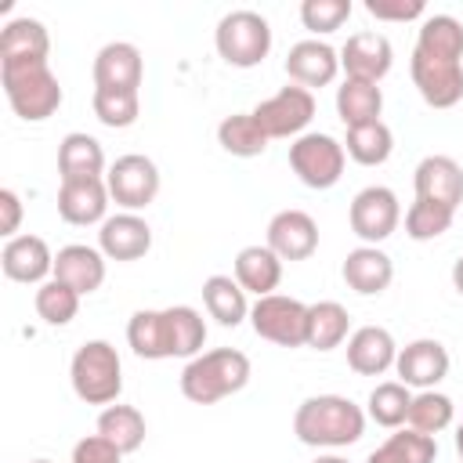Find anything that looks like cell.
<instances>
[{"instance_id":"cell-1","label":"cell","mask_w":463,"mask_h":463,"mask_svg":"<svg viewBox=\"0 0 463 463\" xmlns=\"http://www.w3.org/2000/svg\"><path fill=\"white\" fill-rule=\"evenodd\" d=\"M293 434L311 449H344L365 434V412L344 394H311L293 412Z\"/></svg>"},{"instance_id":"cell-2","label":"cell","mask_w":463,"mask_h":463,"mask_svg":"<svg viewBox=\"0 0 463 463\" xmlns=\"http://www.w3.org/2000/svg\"><path fill=\"white\" fill-rule=\"evenodd\" d=\"M250 383V358L235 347H217L188 358L181 369V394L195 405H213Z\"/></svg>"},{"instance_id":"cell-3","label":"cell","mask_w":463,"mask_h":463,"mask_svg":"<svg viewBox=\"0 0 463 463\" xmlns=\"http://www.w3.org/2000/svg\"><path fill=\"white\" fill-rule=\"evenodd\" d=\"M0 83L7 94V105L25 123H43L61 105V83L51 72L47 61H25V65H0Z\"/></svg>"},{"instance_id":"cell-4","label":"cell","mask_w":463,"mask_h":463,"mask_svg":"<svg viewBox=\"0 0 463 463\" xmlns=\"http://www.w3.org/2000/svg\"><path fill=\"white\" fill-rule=\"evenodd\" d=\"M69 380L80 402L112 405L123 391V362L109 340H87L76 347L69 362Z\"/></svg>"},{"instance_id":"cell-5","label":"cell","mask_w":463,"mask_h":463,"mask_svg":"<svg viewBox=\"0 0 463 463\" xmlns=\"http://www.w3.org/2000/svg\"><path fill=\"white\" fill-rule=\"evenodd\" d=\"M213 43H217V54L235 65V69H253L268 58L271 51V25L264 14L257 11H228L221 22H217V33H213Z\"/></svg>"},{"instance_id":"cell-6","label":"cell","mask_w":463,"mask_h":463,"mask_svg":"<svg viewBox=\"0 0 463 463\" xmlns=\"http://www.w3.org/2000/svg\"><path fill=\"white\" fill-rule=\"evenodd\" d=\"M250 326L260 340H271L279 347H304L307 340V304L286 293L257 297L250 307Z\"/></svg>"},{"instance_id":"cell-7","label":"cell","mask_w":463,"mask_h":463,"mask_svg":"<svg viewBox=\"0 0 463 463\" xmlns=\"http://www.w3.org/2000/svg\"><path fill=\"white\" fill-rule=\"evenodd\" d=\"M344 163H347V152L329 134H300L289 145V166L307 188H318V192L333 188L344 177Z\"/></svg>"},{"instance_id":"cell-8","label":"cell","mask_w":463,"mask_h":463,"mask_svg":"<svg viewBox=\"0 0 463 463\" xmlns=\"http://www.w3.org/2000/svg\"><path fill=\"white\" fill-rule=\"evenodd\" d=\"M105 184H109V195L116 199V206H123L127 213H137L159 195V166L148 156L130 152L109 166Z\"/></svg>"},{"instance_id":"cell-9","label":"cell","mask_w":463,"mask_h":463,"mask_svg":"<svg viewBox=\"0 0 463 463\" xmlns=\"http://www.w3.org/2000/svg\"><path fill=\"white\" fill-rule=\"evenodd\" d=\"M253 119L260 123V130L268 137H300L304 127L315 119V94L297 87V83H289L279 94L264 98L253 109Z\"/></svg>"},{"instance_id":"cell-10","label":"cell","mask_w":463,"mask_h":463,"mask_svg":"<svg viewBox=\"0 0 463 463\" xmlns=\"http://www.w3.org/2000/svg\"><path fill=\"white\" fill-rule=\"evenodd\" d=\"M351 232L365 242V246H376L383 239L394 235L398 221H402V206H398V195L383 184H369L362 188L354 199H351Z\"/></svg>"},{"instance_id":"cell-11","label":"cell","mask_w":463,"mask_h":463,"mask_svg":"<svg viewBox=\"0 0 463 463\" xmlns=\"http://www.w3.org/2000/svg\"><path fill=\"white\" fill-rule=\"evenodd\" d=\"M409 72H412L420 98L430 109H452L463 101V65L459 61H445V58H430L423 51H412Z\"/></svg>"},{"instance_id":"cell-12","label":"cell","mask_w":463,"mask_h":463,"mask_svg":"<svg viewBox=\"0 0 463 463\" xmlns=\"http://www.w3.org/2000/svg\"><path fill=\"white\" fill-rule=\"evenodd\" d=\"M394 373L405 387H420V391H434L445 376H449V351L441 340L420 336L412 344H405L394 358Z\"/></svg>"},{"instance_id":"cell-13","label":"cell","mask_w":463,"mask_h":463,"mask_svg":"<svg viewBox=\"0 0 463 463\" xmlns=\"http://www.w3.org/2000/svg\"><path fill=\"white\" fill-rule=\"evenodd\" d=\"M391 65H394V47L383 33H354L340 47V69L347 72V80L380 83L391 72Z\"/></svg>"},{"instance_id":"cell-14","label":"cell","mask_w":463,"mask_h":463,"mask_svg":"<svg viewBox=\"0 0 463 463\" xmlns=\"http://www.w3.org/2000/svg\"><path fill=\"white\" fill-rule=\"evenodd\" d=\"M268 250L279 260H307L318 250V224L304 210H279L268 221Z\"/></svg>"},{"instance_id":"cell-15","label":"cell","mask_w":463,"mask_h":463,"mask_svg":"<svg viewBox=\"0 0 463 463\" xmlns=\"http://www.w3.org/2000/svg\"><path fill=\"white\" fill-rule=\"evenodd\" d=\"M412 184H416V199L438 203L452 213L463 203V166L452 156H423L412 174Z\"/></svg>"},{"instance_id":"cell-16","label":"cell","mask_w":463,"mask_h":463,"mask_svg":"<svg viewBox=\"0 0 463 463\" xmlns=\"http://www.w3.org/2000/svg\"><path fill=\"white\" fill-rule=\"evenodd\" d=\"M336 72H340V54L326 40H300L286 54V76L304 90L329 87Z\"/></svg>"},{"instance_id":"cell-17","label":"cell","mask_w":463,"mask_h":463,"mask_svg":"<svg viewBox=\"0 0 463 463\" xmlns=\"http://www.w3.org/2000/svg\"><path fill=\"white\" fill-rule=\"evenodd\" d=\"M0 268L11 282H25V286L40 282L43 286V279L54 275V253L40 235H14L0 250Z\"/></svg>"},{"instance_id":"cell-18","label":"cell","mask_w":463,"mask_h":463,"mask_svg":"<svg viewBox=\"0 0 463 463\" xmlns=\"http://www.w3.org/2000/svg\"><path fill=\"white\" fill-rule=\"evenodd\" d=\"M127 344L134 347L137 358L159 362V358H177V344H174V318L170 307L163 311H134L127 322Z\"/></svg>"},{"instance_id":"cell-19","label":"cell","mask_w":463,"mask_h":463,"mask_svg":"<svg viewBox=\"0 0 463 463\" xmlns=\"http://www.w3.org/2000/svg\"><path fill=\"white\" fill-rule=\"evenodd\" d=\"M98 250L105 253V260H137L152 250V228L145 217L123 210L116 217H105L98 232Z\"/></svg>"},{"instance_id":"cell-20","label":"cell","mask_w":463,"mask_h":463,"mask_svg":"<svg viewBox=\"0 0 463 463\" xmlns=\"http://www.w3.org/2000/svg\"><path fill=\"white\" fill-rule=\"evenodd\" d=\"M145 76L141 51L127 40H112L94 54V87L105 90H137Z\"/></svg>"},{"instance_id":"cell-21","label":"cell","mask_w":463,"mask_h":463,"mask_svg":"<svg viewBox=\"0 0 463 463\" xmlns=\"http://www.w3.org/2000/svg\"><path fill=\"white\" fill-rule=\"evenodd\" d=\"M109 184L105 177H83V181H61L58 188V213L69 224H105L109 210Z\"/></svg>"},{"instance_id":"cell-22","label":"cell","mask_w":463,"mask_h":463,"mask_svg":"<svg viewBox=\"0 0 463 463\" xmlns=\"http://www.w3.org/2000/svg\"><path fill=\"white\" fill-rule=\"evenodd\" d=\"M51 279H58L69 289H76L80 297H87L105 282V253L94 246H83V242L61 246L54 253V275Z\"/></svg>"},{"instance_id":"cell-23","label":"cell","mask_w":463,"mask_h":463,"mask_svg":"<svg viewBox=\"0 0 463 463\" xmlns=\"http://www.w3.org/2000/svg\"><path fill=\"white\" fill-rule=\"evenodd\" d=\"M398 358V344L383 326H362L347 336V365L358 376H383Z\"/></svg>"},{"instance_id":"cell-24","label":"cell","mask_w":463,"mask_h":463,"mask_svg":"<svg viewBox=\"0 0 463 463\" xmlns=\"http://www.w3.org/2000/svg\"><path fill=\"white\" fill-rule=\"evenodd\" d=\"M340 275H344V282H347L354 293H362V297H380V293L391 286V279H394V264H391V257H387L383 250H376V246H358V250H351V253L344 257Z\"/></svg>"},{"instance_id":"cell-25","label":"cell","mask_w":463,"mask_h":463,"mask_svg":"<svg viewBox=\"0 0 463 463\" xmlns=\"http://www.w3.org/2000/svg\"><path fill=\"white\" fill-rule=\"evenodd\" d=\"M51 36L43 22L36 18H11L0 33V65H25V61H47Z\"/></svg>"},{"instance_id":"cell-26","label":"cell","mask_w":463,"mask_h":463,"mask_svg":"<svg viewBox=\"0 0 463 463\" xmlns=\"http://www.w3.org/2000/svg\"><path fill=\"white\" fill-rule=\"evenodd\" d=\"M58 170L61 181H83V177H101L105 174V148L90 134H65L58 145Z\"/></svg>"},{"instance_id":"cell-27","label":"cell","mask_w":463,"mask_h":463,"mask_svg":"<svg viewBox=\"0 0 463 463\" xmlns=\"http://www.w3.org/2000/svg\"><path fill=\"white\" fill-rule=\"evenodd\" d=\"M235 282L246 289V293H257V297H268L279 289L282 282V260L264 246H246L239 250L235 257Z\"/></svg>"},{"instance_id":"cell-28","label":"cell","mask_w":463,"mask_h":463,"mask_svg":"<svg viewBox=\"0 0 463 463\" xmlns=\"http://www.w3.org/2000/svg\"><path fill=\"white\" fill-rule=\"evenodd\" d=\"M383 112V90L376 83L365 80H344L336 87V116L344 119V127H365L376 123Z\"/></svg>"},{"instance_id":"cell-29","label":"cell","mask_w":463,"mask_h":463,"mask_svg":"<svg viewBox=\"0 0 463 463\" xmlns=\"http://www.w3.org/2000/svg\"><path fill=\"white\" fill-rule=\"evenodd\" d=\"M347 329H351V315H347L344 304H336V300L307 304V340H304V347L333 351L347 340Z\"/></svg>"},{"instance_id":"cell-30","label":"cell","mask_w":463,"mask_h":463,"mask_svg":"<svg viewBox=\"0 0 463 463\" xmlns=\"http://www.w3.org/2000/svg\"><path fill=\"white\" fill-rule=\"evenodd\" d=\"M203 304L210 311V318H217L221 326H239L250 318V304H246V289L232 279V275H210L203 282Z\"/></svg>"},{"instance_id":"cell-31","label":"cell","mask_w":463,"mask_h":463,"mask_svg":"<svg viewBox=\"0 0 463 463\" xmlns=\"http://www.w3.org/2000/svg\"><path fill=\"white\" fill-rule=\"evenodd\" d=\"M268 141H271V137L260 130V123L253 119V112H235V116H224V119L217 123V145H221L228 156H239V159L264 156Z\"/></svg>"},{"instance_id":"cell-32","label":"cell","mask_w":463,"mask_h":463,"mask_svg":"<svg viewBox=\"0 0 463 463\" xmlns=\"http://www.w3.org/2000/svg\"><path fill=\"white\" fill-rule=\"evenodd\" d=\"M98 434L105 441H112L123 456L127 452H137L145 445V416L134 409V405H105L101 416H98Z\"/></svg>"},{"instance_id":"cell-33","label":"cell","mask_w":463,"mask_h":463,"mask_svg":"<svg viewBox=\"0 0 463 463\" xmlns=\"http://www.w3.org/2000/svg\"><path fill=\"white\" fill-rule=\"evenodd\" d=\"M416 51H423V54H430V58L459 61V58H463V25H459L452 14H427V18L420 22Z\"/></svg>"},{"instance_id":"cell-34","label":"cell","mask_w":463,"mask_h":463,"mask_svg":"<svg viewBox=\"0 0 463 463\" xmlns=\"http://www.w3.org/2000/svg\"><path fill=\"white\" fill-rule=\"evenodd\" d=\"M434 456H438V441L430 434L405 427V430L391 434L380 449H373L365 463H434Z\"/></svg>"},{"instance_id":"cell-35","label":"cell","mask_w":463,"mask_h":463,"mask_svg":"<svg viewBox=\"0 0 463 463\" xmlns=\"http://www.w3.org/2000/svg\"><path fill=\"white\" fill-rule=\"evenodd\" d=\"M344 152L354 163H362V166H380L394 152V134H391V127L383 119L365 123V127H351L347 130V141H344Z\"/></svg>"},{"instance_id":"cell-36","label":"cell","mask_w":463,"mask_h":463,"mask_svg":"<svg viewBox=\"0 0 463 463\" xmlns=\"http://www.w3.org/2000/svg\"><path fill=\"white\" fill-rule=\"evenodd\" d=\"M409 405H412V391L402 383V380H387V383H376L369 391V402H365V412L373 423L394 430L409 420Z\"/></svg>"},{"instance_id":"cell-37","label":"cell","mask_w":463,"mask_h":463,"mask_svg":"<svg viewBox=\"0 0 463 463\" xmlns=\"http://www.w3.org/2000/svg\"><path fill=\"white\" fill-rule=\"evenodd\" d=\"M90 109H94L98 123H105L109 130H127V127L137 123L141 101H137V90H105V87H94Z\"/></svg>"},{"instance_id":"cell-38","label":"cell","mask_w":463,"mask_h":463,"mask_svg":"<svg viewBox=\"0 0 463 463\" xmlns=\"http://www.w3.org/2000/svg\"><path fill=\"white\" fill-rule=\"evenodd\" d=\"M452 398L441 394V391H420L412 394V405H409V427L420 430V434H430L438 438V430H445L452 423Z\"/></svg>"},{"instance_id":"cell-39","label":"cell","mask_w":463,"mask_h":463,"mask_svg":"<svg viewBox=\"0 0 463 463\" xmlns=\"http://www.w3.org/2000/svg\"><path fill=\"white\" fill-rule=\"evenodd\" d=\"M80 311V293L69 289L65 282L58 279H47L40 289H36V315L47 322V326H69Z\"/></svg>"},{"instance_id":"cell-40","label":"cell","mask_w":463,"mask_h":463,"mask_svg":"<svg viewBox=\"0 0 463 463\" xmlns=\"http://www.w3.org/2000/svg\"><path fill=\"white\" fill-rule=\"evenodd\" d=\"M452 210L438 206V203H427V199H416L405 213V235L416 239V242H430L438 235H445L452 228Z\"/></svg>"},{"instance_id":"cell-41","label":"cell","mask_w":463,"mask_h":463,"mask_svg":"<svg viewBox=\"0 0 463 463\" xmlns=\"http://www.w3.org/2000/svg\"><path fill=\"white\" fill-rule=\"evenodd\" d=\"M351 18V0H304L300 4V22L315 36L336 33Z\"/></svg>"},{"instance_id":"cell-42","label":"cell","mask_w":463,"mask_h":463,"mask_svg":"<svg viewBox=\"0 0 463 463\" xmlns=\"http://www.w3.org/2000/svg\"><path fill=\"white\" fill-rule=\"evenodd\" d=\"M69 463H123V452L105 441L101 434H87L72 445V459Z\"/></svg>"},{"instance_id":"cell-43","label":"cell","mask_w":463,"mask_h":463,"mask_svg":"<svg viewBox=\"0 0 463 463\" xmlns=\"http://www.w3.org/2000/svg\"><path fill=\"white\" fill-rule=\"evenodd\" d=\"M365 11L376 22H412L423 18V0H365Z\"/></svg>"},{"instance_id":"cell-44","label":"cell","mask_w":463,"mask_h":463,"mask_svg":"<svg viewBox=\"0 0 463 463\" xmlns=\"http://www.w3.org/2000/svg\"><path fill=\"white\" fill-rule=\"evenodd\" d=\"M18 224H22V199L14 188H0V235L14 239Z\"/></svg>"},{"instance_id":"cell-45","label":"cell","mask_w":463,"mask_h":463,"mask_svg":"<svg viewBox=\"0 0 463 463\" xmlns=\"http://www.w3.org/2000/svg\"><path fill=\"white\" fill-rule=\"evenodd\" d=\"M452 286H456V293L463 297V257L452 264Z\"/></svg>"},{"instance_id":"cell-46","label":"cell","mask_w":463,"mask_h":463,"mask_svg":"<svg viewBox=\"0 0 463 463\" xmlns=\"http://www.w3.org/2000/svg\"><path fill=\"white\" fill-rule=\"evenodd\" d=\"M315 463H347V459H344V456H318Z\"/></svg>"},{"instance_id":"cell-47","label":"cell","mask_w":463,"mask_h":463,"mask_svg":"<svg viewBox=\"0 0 463 463\" xmlns=\"http://www.w3.org/2000/svg\"><path fill=\"white\" fill-rule=\"evenodd\" d=\"M456 452H459V459H463V423H459V430H456Z\"/></svg>"},{"instance_id":"cell-48","label":"cell","mask_w":463,"mask_h":463,"mask_svg":"<svg viewBox=\"0 0 463 463\" xmlns=\"http://www.w3.org/2000/svg\"><path fill=\"white\" fill-rule=\"evenodd\" d=\"M33 463H51V459H33Z\"/></svg>"}]
</instances>
